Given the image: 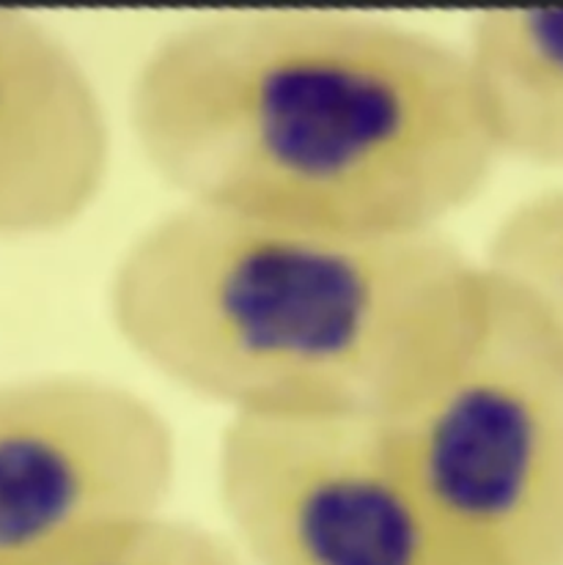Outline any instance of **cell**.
Returning a JSON list of instances; mask_svg holds the SVG:
<instances>
[{"label":"cell","instance_id":"1","mask_svg":"<svg viewBox=\"0 0 563 565\" xmlns=\"http://www.w3.org/2000/svg\"><path fill=\"white\" fill-rule=\"evenodd\" d=\"M151 171L190 206L363 236L443 231L500 162L459 44L338 11H223L129 88Z\"/></svg>","mask_w":563,"mask_h":565},{"label":"cell","instance_id":"2","mask_svg":"<svg viewBox=\"0 0 563 565\" xmlns=\"http://www.w3.org/2000/svg\"><path fill=\"white\" fill-rule=\"evenodd\" d=\"M481 286L443 231L338 234L182 203L118 256L108 316L229 420H382L456 347Z\"/></svg>","mask_w":563,"mask_h":565},{"label":"cell","instance_id":"3","mask_svg":"<svg viewBox=\"0 0 563 565\" xmlns=\"http://www.w3.org/2000/svg\"><path fill=\"white\" fill-rule=\"evenodd\" d=\"M376 423L446 565H563V349L487 267L456 347Z\"/></svg>","mask_w":563,"mask_h":565},{"label":"cell","instance_id":"4","mask_svg":"<svg viewBox=\"0 0 563 565\" xmlns=\"http://www.w3.org/2000/svg\"><path fill=\"white\" fill-rule=\"evenodd\" d=\"M217 491L247 565H446L376 420H229Z\"/></svg>","mask_w":563,"mask_h":565},{"label":"cell","instance_id":"5","mask_svg":"<svg viewBox=\"0 0 563 565\" xmlns=\"http://www.w3.org/2000/svg\"><path fill=\"white\" fill-rule=\"evenodd\" d=\"M173 480L171 423L135 390L86 374L0 384V565L166 511Z\"/></svg>","mask_w":563,"mask_h":565},{"label":"cell","instance_id":"6","mask_svg":"<svg viewBox=\"0 0 563 565\" xmlns=\"http://www.w3.org/2000/svg\"><path fill=\"white\" fill-rule=\"evenodd\" d=\"M110 160V118L81 55L33 14L0 9V239L75 225Z\"/></svg>","mask_w":563,"mask_h":565},{"label":"cell","instance_id":"7","mask_svg":"<svg viewBox=\"0 0 563 565\" xmlns=\"http://www.w3.org/2000/svg\"><path fill=\"white\" fill-rule=\"evenodd\" d=\"M459 47L500 160L563 166V9L481 11Z\"/></svg>","mask_w":563,"mask_h":565},{"label":"cell","instance_id":"8","mask_svg":"<svg viewBox=\"0 0 563 565\" xmlns=\"http://www.w3.org/2000/svg\"><path fill=\"white\" fill-rule=\"evenodd\" d=\"M3 565H247L234 541L168 511L118 519Z\"/></svg>","mask_w":563,"mask_h":565},{"label":"cell","instance_id":"9","mask_svg":"<svg viewBox=\"0 0 563 565\" xmlns=\"http://www.w3.org/2000/svg\"><path fill=\"white\" fill-rule=\"evenodd\" d=\"M481 264L525 299L563 349V188L511 209Z\"/></svg>","mask_w":563,"mask_h":565}]
</instances>
